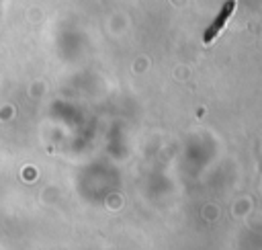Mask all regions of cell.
Returning a JSON list of instances; mask_svg holds the SVG:
<instances>
[{
    "label": "cell",
    "instance_id": "obj_1",
    "mask_svg": "<svg viewBox=\"0 0 262 250\" xmlns=\"http://www.w3.org/2000/svg\"><path fill=\"white\" fill-rule=\"evenodd\" d=\"M233 6H235V2H233V0H229V2H225V4H223L221 12L217 14V18L213 20V25H211V27L207 29V33H205V41H207V43H211V41H213V37L223 29V25L227 23L229 14L233 12Z\"/></svg>",
    "mask_w": 262,
    "mask_h": 250
}]
</instances>
